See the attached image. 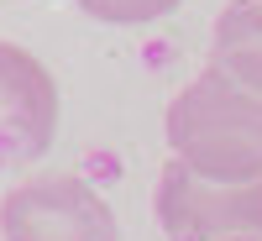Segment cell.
<instances>
[{
	"instance_id": "6da1fadb",
	"label": "cell",
	"mask_w": 262,
	"mask_h": 241,
	"mask_svg": "<svg viewBox=\"0 0 262 241\" xmlns=\"http://www.w3.org/2000/svg\"><path fill=\"white\" fill-rule=\"evenodd\" d=\"M163 137L194 173L215 184H252L262 179V90L205 69L173 95Z\"/></svg>"
},
{
	"instance_id": "7a4b0ae2",
	"label": "cell",
	"mask_w": 262,
	"mask_h": 241,
	"mask_svg": "<svg viewBox=\"0 0 262 241\" xmlns=\"http://www.w3.org/2000/svg\"><path fill=\"white\" fill-rule=\"evenodd\" d=\"M152 215L168 241H247L262 236V179L215 184L168 158L152 184Z\"/></svg>"
},
{
	"instance_id": "3957f363",
	"label": "cell",
	"mask_w": 262,
	"mask_h": 241,
	"mask_svg": "<svg viewBox=\"0 0 262 241\" xmlns=\"http://www.w3.org/2000/svg\"><path fill=\"white\" fill-rule=\"evenodd\" d=\"M6 241H121L111 205L79 173H37L0 200Z\"/></svg>"
},
{
	"instance_id": "277c9868",
	"label": "cell",
	"mask_w": 262,
	"mask_h": 241,
	"mask_svg": "<svg viewBox=\"0 0 262 241\" xmlns=\"http://www.w3.org/2000/svg\"><path fill=\"white\" fill-rule=\"evenodd\" d=\"M58 137V84L37 53L0 42V173L32 168Z\"/></svg>"
},
{
	"instance_id": "5b68a950",
	"label": "cell",
	"mask_w": 262,
	"mask_h": 241,
	"mask_svg": "<svg viewBox=\"0 0 262 241\" xmlns=\"http://www.w3.org/2000/svg\"><path fill=\"white\" fill-rule=\"evenodd\" d=\"M210 69L262 90V0H226L210 37Z\"/></svg>"
},
{
	"instance_id": "8992f818",
	"label": "cell",
	"mask_w": 262,
	"mask_h": 241,
	"mask_svg": "<svg viewBox=\"0 0 262 241\" xmlns=\"http://www.w3.org/2000/svg\"><path fill=\"white\" fill-rule=\"evenodd\" d=\"M84 16L111 21V27H142V21H158L168 11H179L184 0H74Z\"/></svg>"
},
{
	"instance_id": "52a82bcc",
	"label": "cell",
	"mask_w": 262,
	"mask_h": 241,
	"mask_svg": "<svg viewBox=\"0 0 262 241\" xmlns=\"http://www.w3.org/2000/svg\"><path fill=\"white\" fill-rule=\"evenodd\" d=\"M247 241H262V236H247Z\"/></svg>"
}]
</instances>
